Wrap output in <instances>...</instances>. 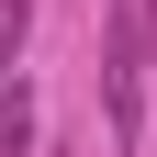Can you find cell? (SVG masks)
Here are the masks:
<instances>
[{
	"label": "cell",
	"mask_w": 157,
	"mask_h": 157,
	"mask_svg": "<svg viewBox=\"0 0 157 157\" xmlns=\"http://www.w3.org/2000/svg\"><path fill=\"white\" fill-rule=\"evenodd\" d=\"M23 146H34V90L0 78V157H23Z\"/></svg>",
	"instance_id": "6da1fadb"
},
{
	"label": "cell",
	"mask_w": 157,
	"mask_h": 157,
	"mask_svg": "<svg viewBox=\"0 0 157 157\" xmlns=\"http://www.w3.org/2000/svg\"><path fill=\"white\" fill-rule=\"evenodd\" d=\"M23 34H34V0H0V78H11V56H23Z\"/></svg>",
	"instance_id": "7a4b0ae2"
}]
</instances>
